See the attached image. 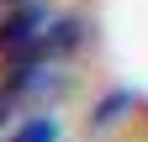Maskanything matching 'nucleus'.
Here are the masks:
<instances>
[{
    "label": "nucleus",
    "mask_w": 148,
    "mask_h": 142,
    "mask_svg": "<svg viewBox=\"0 0 148 142\" xmlns=\"http://www.w3.org/2000/svg\"><path fill=\"white\" fill-rule=\"evenodd\" d=\"M53 137H58V132H53V121H32V126H21L11 142H53Z\"/></svg>",
    "instance_id": "1"
}]
</instances>
